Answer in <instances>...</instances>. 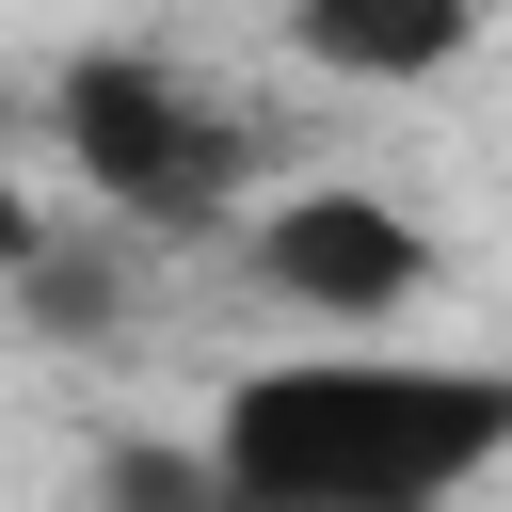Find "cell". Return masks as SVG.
<instances>
[{"instance_id":"6da1fadb","label":"cell","mask_w":512,"mask_h":512,"mask_svg":"<svg viewBox=\"0 0 512 512\" xmlns=\"http://www.w3.org/2000/svg\"><path fill=\"white\" fill-rule=\"evenodd\" d=\"M192 448H208L224 496H288V512H448L464 480L512 464V368L400 352V336H320V352L240 368Z\"/></svg>"},{"instance_id":"7a4b0ae2","label":"cell","mask_w":512,"mask_h":512,"mask_svg":"<svg viewBox=\"0 0 512 512\" xmlns=\"http://www.w3.org/2000/svg\"><path fill=\"white\" fill-rule=\"evenodd\" d=\"M48 128H64V176L128 224H240L256 192V112H224L160 48H80L48 80Z\"/></svg>"},{"instance_id":"3957f363","label":"cell","mask_w":512,"mask_h":512,"mask_svg":"<svg viewBox=\"0 0 512 512\" xmlns=\"http://www.w3.org/2000/svg\"><path fill=\"white\" fill-rule=\"evenodd\" d=\"M240 256H256V288H272L288 320H320V336H400V320L448 288V240H432L416 208H384V192H272V208H240Z\"/></svg>"},{"instance_id":"277c9868","label":"cell","mask_w":512,"mask_h":512,"mask_svg":"<svg viewBox=\"0 0 512 512\" xmlns=\"http://www.w3.org/2000/svg\"><path fill=\"white\" fill-rule=\"evenodd\" d=\"M288 48H304L320 80L400 96V80H448V64L480 48V0H288Z\"/></svg>"},{"instance_id":"5b68a950","label":"cell","mask_w":512,"mask_h":512,"mask_svg":"<svg viewBox=\"0 0 512 512\" xmlns=\"http://www.w3.org/2000/svg\"><path fill=\"white\" fill-rule=\"evenodd\" d=\"M80 512H208V448H112L80 480Z\"/></svg>"}]
</instances>
